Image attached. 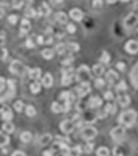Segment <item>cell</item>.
Returning a JSON list of instances; mask_svg holds the SVG:
<instances>
[{
    "label": "cell",
    "mask_w": 138,
    "mask_h": 156,
    "mask_svg": "<svg viewBox=\"0 0 138 156\" xmlns=\"http://www.w3.org/2000/svg\"><path fill=\"white\" fill-rule=\"evenodd\" d=\"M106 80L108 81V83H110V84H113V83H115L117 80H118V73H117L115 70H113V69H110V70H108L107 72H106Z\"/></svg>",
    "instance_id": "2e32d148"
},
{
    "label": "cell",
    "mask_w": 138,
    "mask_h": 156,
    "mask_svg": "<svg viewBox=\"0 0 138 156\" xmlns=\"http://www.w3.org/2000/svg\"><path fill=\"white\" fill-rule=\"evenodd\" d=\"M88 107V102H79L76 105V109H78L79 111H86L87 108Z\"/></svg>",
    "instance_id": "d590c367"
},
{
    "label": "cell",
    "mask_w": 138,
    "mask_h": 156,
    "mask_svg": "<svg viewBox=\"0 0 138 156\" xmlns=\"http://www.w3.org/2000/svg\"><path fill=\"white\" fill-rule=\"evenodd\" d=\"M73 62V58L72 57H67V58H65L64 60H62V62L61 63L63 65H71V63Z\"/></svg>",
    "instance_id": "bcb514c9"
},
{
    "label": "cell",
    "mask_w": 138,
    "mask_h": 156,
    "mask_svg": "<svg viewBox=\"0 0 138 156\" xmlns=\"http://www.w3.org/2000/svg\"><path fill=\"white\" fill-rule=\"evenodd\" d=\"M75 90L79 98L86 97V96L91 92V85L88 82H82L79 86L75 88Z\"/></svg>",
    "instance_id": "ba28073f"
},
{
    "label": "cell",
    "mask_w": 138,
    "mask_h": 156,
    "mask_svg": "<svg viewBox=\"0 0 138 156\" xmlns=\"http://www.w3.org/2000/svg\"><path fill=\"white\" fill-rule=\"evenodd\" d=\"M93 6L95 8H98V7L102 6V0H93Z\"/></svg>",
    "instance_id": "f5cc1de1"
},
{
    "label": "cell",
    "mask_w": 138,
    "mask_h": 156,
    "mask_svg": "<svg viewBox=\"0 0 138 156\" xmlns=\"http://www.w3.org/2000/svg\"><path fill=\"white\" fill-rule=\"evenodd\" d=\"M59 128L62 131L63 133L68 135V134H71L73 133V131L75 130L76 126L75 124L72 122V120H63V121L59 124Z\"/></svg>",
    "instance_id": "52a82bcc"
},
{
    "label": "cell",
    "mask_w": 138,
    "mask_h": 156,
    "mask_svg": "<svg viewBox=\"0 0 138 156\" xmlns=\"http://www.w3.org/2000/svg\"><path fill=\"white\" fill-rule=\"evenodd\" d=\"M112 106H113L112 104H107L105 105L104 110L107 112V113H111V111H112Z\"/></svg>",
    "instance_id": "9f6ffc18"
},
{
    "label": "cell",
    "mask_w": 138,
    "mask_h": 156,
    "mask_svg": "<svg viewBox=\"0 0 138 156\" xmlns=\"http://www.w3.org/2000/svg\"><path fill=\"white\" fill-rule=\"evenodd\" d=\"M137 24H138V8H135L123 20V26L126 29H131Z\"/></svg>",
    "instance_id": "3957f363"
},
{
    "label": "cell",
    "mask_w": 138,
    "mask_h": 156,
    "mask_svg": "<svg viewBox=\"0 0 138 156\" xmlns=\"http://www.w3.org/2000/svg\"><path fill=\"white\" fill-rule=\"evenodd\" d=\"M26 44L27 48H33L34 47V43H33V41H32V39H31V38L27 39L26 42Z\"/></svg>",
    "instance_id": "db71d44e"
},
{
    "label": "cell",
    "mask_w": 138,
    "mask_h": 156,
    "mask_svg": "<svg viewBox=\"0 0 138 156\" xmlns=\"http://www.w3.org/2000/svg\"><path fill=\"white\" fill-rule=\"evenodd\" d=\"M109 149L105 146H100L96 151V156H109Z\"/></svg>",
    "instance_id": "d6a6232c"
},
{
    "label": "cell",
    "mask_w": 138,
    "mask_h": 156,
    "mask_svg": "<svg viewBox=\"0 0 138 156\" xmlns=\"http://www.w3.org/2000/svg\"><path fill=\"white\" fill-rule=\"evenodd\" d=\"M23 5V0H15V1L13 2V7H14V8L20 9Z\"/></svg>",
    "instance_id": "c3c4849f"
},
{
    "label": "cell",
    "mask_w": 138,
    "mask_h": 156,
    "mask_svg": "<svg viewBox=\"0 0 138 156\" xmlns=\"http://www.w3.org/2000/svg\"><path fill=\"white\" fill-rule=\"evenodd\" d=\"M66 49L69 50L70 52H78L80 49V46L78 43H69L66 46Z\"/></svg>",
    "instance_id": "8d00e7d4"
},
{
    "label": "cell",
    "mask_w": 138,
    "mask_h": 156,
    "mask_svg": "<svg viewBox=\"0 0 138 156\" xmlns=\"http://www.w3.org/2000/svg\"><path fill=\"white\" fill-rule=\"evenodd\" d=\"M55 19L58 23L61 24H66L67 23V15L64 12H58L55 14Z\"/></svg>",
    "instance_id": "484cf974"
},
{
    "label": "cell",
    "mask_w": 138,
    "mask_h": 156,
    "mask_svg": "<svg viewBox=\"0 0 138 156\" xmlns=\"http://www.w3.org/2000/svg\"><path fill=\"white\" fill-rule=\"evenodd\" d=\"M72 122L75 124L76 127H81V126L83 125L84 120H83L82 117H81L80 114H75V115L72 117Z\"/></svg>",
    "instance_id": "f546056e"
},
{
    "label": "cell",
    "mask_w": 138,
    "mask_h": 156,
    "mask_svg": "<svg viewBox=\"0 0 138 156\" xmlns=\"http://www.w3.org/2000/svg\"><path fill=\"white\" fill-rule=\"evenodd\" d=\"M125 133H126V128L123 125H120L113 128L110 132V135L114 141H121L123 137L125 136Z\"/></svg>",
    "instance_id": "8992f818"
},
{
    "label": "cell",
    "mask_w": 138,
    "mask_h": 156,
    "mask_svg": "<svg viewBox=\"0 0 138 156\" xmlns=\"http://www.w3.org/2000/svg\"><path fill=\"white\" fill-rule=\"evenodd\" d=\"M41 76V69L40 68H32V69H28V77L30 79L37 80Z\"/></svg>",
    "instance_id": "44dd1931"
},
{
    "label": "cell",
    "mask_w": 138,
    "mask_h": 156,
    "mask_svg": "<svg viewBox=\"0 0 138 156\" xmlns=\"http://www.w3.org/2000/svg\"><path fill=\"white\" fill-rule=\"evenodd\" d=\"M53 82H54V80H53V76L51 75V73H46L44 77L42 78V85L46 88L52 87Z\"/></svg>",
    "instance_id": "d6986e66"
},
{
    "label": "cell",
    "mask_w": 138,
    "mask_h": 156,
    "mask_svg": "<svg viewBox=\"0 0 138 156\" xmlns=\"http://www.w3.org/2000/svg\"><path fill=\"white\" fill-rule=\"evenodd\" d=\"M0 115H1V118L5 121H11L13 119V111L12 109L9 107V106L4 105L0 108Z\"/></svg>",
    "instance_id": "30bf717a"
},
{
    "label": "cell",
    "mask_w": 138,
    "mask_h": 156,
    "mask_svg": "<svg viewBox=\"0 0 138 156\" xmlns=\"http://www.w3.org/2000/svg\"><path fill=\"white\" fill-rule=\"evenodd\" d=\"M129 80L131 82L132 86L138 90V63L132 67V69L129 72Z\"/></svg>",
    "instance_id": "9c48e42d"
},
{
    "label": "cell",
    "mask_w": 138,
    "mask_h": 156,
    "mask_svg": "<svg viewBox=\"0 0 138 156\" xmlns=\"http://www.w3.org/2000/svg\"><path fill=\"white\" fill-rule=\"evenodd\" d=\"M2 53H3V57H2V59L5 61L6 58H7V56H8V51H7V49H2Z\"/></svg>",
    "instance_id": "91938a15"
},
{
    "label": "cell",
    "mask_w": 138,
    "mask_h": 156,
    "mask_svg": "<svg viewBox=\"0 0 138 156\" xmlns=\"http://www.w3.org/2000/svg\"><path fill=\"white\" fill-rule=\"evenodd\" d=\"M62 78H61V84L63 86H67L72 83L73 80V73H62Z\"/></svg>",
    "instance_id": "7402d4cb"
},
{
    "label": "cell",
    "mask_w": 138,
    "mask_h": 156,
    "mask_svg": "<svg viewBox=\"0 0 138 156\" xmlns=\"http://www.w3.org/2000/svg\"><path fill=\"white\" fill-rule=\"evenodd\" d=\"M93 73L95 74V75L100 76V75H102V74L104 73V66L101 65L100 63H97V65H93Z\"/></svg>",
    "instance_id": "83f0119b"
},
{
    "label": "cell",
    "mask_w": 138,
    "mask_h": 156,
    "mask_svg": "<svg viewBox=\"0 0 138 156\" xmlns=\"http://www.w3.org/2000/svg\"><path fill=\"white\" fill-rule=\"evenodd\" d=\"M52 111L55 113H59L62 111V105L58 102H54L52 104Z\"/></svg>",
    "instance_id": "836d02e7"
},
{
    "label": "cell",
    "mask_w": 138,
    "mask_h": 156,
    "mask_svg": "<svg viewBox=\"0 0 138 156\" xmlns=\"http://www.w3.org/2000/svg\"><path fill=\"white\" fill-rule=\"evenodd\" d=\"M55 151L53 149H48L43 152V156H54Z\"/></svg>",
    "instance_id": "11a10c76"
},
{
    "label": "cell",
    "mask_w": 138,
    "mask_h": 156,
    "mask_svg": "<svg viewBox=\"0 0 138 156\" xmlns=\"http://www.w3.org/2000/svg\"><path fill=\"white\" fill-rule=\"evenodd\" d=\"M117 68H118L119 70H121V71H123V70L126 69V63H123L122 62H120L117 63Z\"/></svg>",
    "instance_id": "816d5d0a"
},
{
    "label": "cell",
    "mask_w": 138,
    "mask_h": 156,
    "mask_svg": "<svg viewBox=\"0 0 138 156\" xmlns=\"http://www.w3.org/2000/svg\"><path fill=\"white\" fill-rule=\"evenodd\" d=\"M134 4H138V0H132Z\"/></svg>",
    "instance_id": "6125c7cd"
},
{
    "label": "cell",
    "mask_w": 138,
    "mask_h": 156,
    "mask_svg": "<svg viewBox=\"0 0 138 156\" xmlns=\"http://www.w3.org/2000/svg\"><path fill=\"white\" fill-rule=\"evenodd\" d=\"M88 104L90 108H97L102 104V100L99 97H97V96L91 97L90 100L88 101Z\"/></svg>",
    "instance_id": "5bb4252c"
},
{
    "label": "cell",
    "mask_w": 138,
    "mask_h": 156,
    "mask_svg": "<svg viewBox=\"0 0 138 156\" xmlns=\"http://www.w3.org/2000/svg\"><path fill=\"white\" fill-rule=\"evenodd\" d=\"M50 14H51V8L48 6L47 3L44 2L43 4H42V6L40 7V9H39V15L48 17Z\"/></svg>",
    "instance_id": "603a6c76"
},
{
    "label": "cell",
    "mask_w": 138,
    "mask_h": 156,
    "mask_svg": "<svg viewBox=\"0 0 138 156\" xmlns=\"http://www.w3.org/2000/svg\"><path fill=\"white\" fill-rule=\"evenodd\" d=\"M8 21H9L10 24H16L17 22H18V16H16V15H11V16H9V17H8Z\"/></svg>",
    "instance_id": "f907efd6"
},
{
    "label": "cell",
    "mask_w": 138,
    "mask_h": 156,
    "mask_svg": "<svg viewBox=\"0 0 138 156\" xmlns=\"http://www.w3.org/2000/svg\"><path fill=\"white\" fill-rule=\"evenodd\" d=\"M91 69L90 67L86 65H80L79 68L77 69L76 71V75H75V79L78 82L82 83V82H90V80L91 79Z\"/></svg>",
    "instance_id": "7a4b0ae2"
},
{
    "label": "cell",
    "mask_w": 138,
    "mask_h": 156,
    "mask_svg": "<svg viewBox=\"0 0 138 156\" xmlns=\"http://www.w3.org/2000/svg\"><path fill=\"white\" fill-rule=\"evenodd\" d=\"M69 15H70V17H71V19H73L74 21H76V22H81V21L83 20V18H84L83 12L81 11L80 9H77V8L72 9L71 11H70Z\"/></svg>",
    "instance_id": "4fadbf2b"
},
{
    "label": "cell",
    "mask_w": 138,
    "mask_h": 156,
    "mask_svg": "<svg viewBox=\"0 0 138 156\" xmlns=\"http://www.w3.org/2000/svg\"><path fill=\"white\" fill-rule=\"evenodd\" d=\"M52 139H53V137L51 134H48V133L44 134V135H42L40 137V139H39V143H40V145H42V146H46V145H48L51 143Z\"/></svg>",
    "instance_id": "ffe728a7"
},
{
    "label": "cell",
    "mask_w": 138,
    "mask_h": 156,
    "mask_svg": "<svg viewBox=\"0 0 138 156\" xmlns=\"http://www.w3.org/2000/svg\"><path fill=\"white\" fill-rule=\"evenodd\" d=\"M67 31H68L69 33H75L76 32V26H74L73 24H67Z\"/></svg>",
    "instance_id": "681fc988"
},
{
    "label": "cell",
    "mask_w": 138,
    "mask_h": 156,
    "mask_svg": "<svg viewBox=\"0 0 138 156\" xmlns=\"http://www.w3.org/2000/svg\"><path fill=\"white\" fill-rule=\"evenodd\" d=\"M55 2H58V3H61V2H63V0H55Z\"/></svg>",
    "instance_id": "be15d7a7"
},
{
    "label": "cell",
    "mask_w": 138,
    "mask_h": 156,
    "mask_svg": "<svg viewBox=\"0 0 138 156\" xmlns=\"http://www.w3.org/2000/svg\"><path fill=\"white\" fill-rule=\"evenodd\" d=\"M9 141H10V138L7 136L6 134L0 131V147L5 146V145L9 143Z\"/></svg>",
    "instance_id": "4316f807"
},
{
    "label": "cell",
    "mask_w": 138,
    "mask_h": 156,
    "mask_svg": "<svg viewBox=\"0 0 138 156\" xmlns=\"http://www.w3.org/2000/svg\"><path fill=\"white\" fill-rule=\"evenodd\" d=\"M125 49L127 53L129 54H137L138 53V41L136 40H129L126 42V44L125 46Z\"/></svg>",
    "instance_id": "8fae6325"
},
{
    "label": "cell",
    "mask_w": 138,
    "mask_h": 156,
    "mask_svg": "<svg viewBox=\"0 0 138 156\" xmlns=\"http://www.w3.org/2000/svg\"><path fill=\"white\" fill-rule=\"evenodd\" d=\"M59 99L63 102H72L75 100V96H74L71 92H68V91H64L59 95Z\"/></svg>",
    "instance_id": "e0dca14e"
},
{
    "label": "cell",
    "mask_w": 138,
    "mask_h": 156,
    "mask_svg": "<svg viewBox=\"0 0 138 156\" xmlns=\"http://www.w3.org/2000/svg\"><path fill=\"white\" fill-rule=\"evenodd\" d=\"M127 89V86H126V83L125 82V81H121L118 85L116 86V90L118 93H120V92H123L126 91Z\"/></svg>",
    "instance_id": "ab89813d"
},
{
    "label": "cell",
    "mask_w": 138,
    "mask_h": 156,
    "mask_svg": "<svg viewBox=\"0 0 138 156\" xmlns=\"http://www.w3.org/2000/svg\"><path fill=\"white\" fill-rule=\"evenodd\" d=\"M127 153H129V151L125 145H117L113 149L114 156H127Z\"/></svg>",
    "instance_id": "9a60e30c"
},
{
    "label": "cell",
    "mask_w": 138,
    "mask_h": 156,
    "mask_svg": "<svg viewBox=\"0 0 138 156\" xmlns=\"http://www.w3.org/2000/svg\"><path fill=\"white\" fill-rule=\"evenodd\" d=\"M66 50V46L63 43H58V45L55 46V51L58 52V55H62L64 54V52Z\"/></svg>",
    "instance_id": "74e56055"
},
{
    "label": "cell",
    "mask_w": 138,
    "mask_h": 156,
    "mask_svg": "<svg viewBox=\"0 0 138 156\" xmlns=\"http://www.w3.org/2000/svg\"><path fill=\"white\" fill-rule=\"evenodd\" d=\"M105 85V81L102 79V78H97L96 80L94 81V86L97 88V89H100Z\"/></svg>",
    "instance_id": "ee69618b"
},
{
    "label": "cell",
    "mask_w": 138,
    "mask_h": 156,
    "mask_svg": "<svg viewBox=\"0 0 138 156\" xmlns=\"http://www.w3.org/2000/svg\"><path fill=\"white\" fill-rule=\"evenodd\" d=\"M96 115H94L93 113H88L86 112V116H84L83 120L88 124H93L96 121Z\"/></svg>",
    "instance_id": "d4e9b609"
},
{
    "label": "cell",
    "mask_w": 138,
    "mask_h": 156,
    "mask_svg": "<svg viewBox=\"0 0 138 156\" xmlns=\"http://www.w3.org/2000/svg\"><path fill=\"white\" fill-rule=\"evenodd\" d=\"M100 62L103 63H108L110 62V55H109L106 51L102 52V55L100 57Z\"/></svg>",
    "instance_id": "f35d334b"
},
{
    "label": "cell",
    "mask_w": 138,
    "mask_h": 156,
    "mask_svg": "<svg viewBox=\"0 0 138 156\" xmlns=\"http://www.w3.org/2000/svg\"><path fill=\"white\" fill-rule=\"evenodd\" d=\"M2 129L7 134H12L14 132V130H15V126L10 121H5V123L2 125Z\"/></svg>",
    "instance_id": "cb8c5ba5"
},
{
    "label": "cell",
    "mask_w": 138,
    "mask_h": 156,
    "mask_svg": "<svg viewBox=\"0 0 138 156\" xmlns=\"http://www.w3.org/2000/svg\"><path fill=\"white\" fill-rule=\"evenodd\" d=\"M108 3H115V2H117L118 0H106Z\"/></svg>",
    "instance_id": "94428289"
},
{
    "label": "cell",
    "mask_w": 138,
    "mask_h": 156,
    "mask_svg": "<svg viewBox=\"0 0 138 156\" xmlns=\"http://www.w3.org/2000/svg\"><path fill=\"white\" fill-rule=\"evenodd\" d=\"M104 99L105 100H107V101H111L114 99V95H113V93L111 91H107V92H105L104 93Z\"/></svg>",
    "instance_id": "7dc6e473"
},
{
    "label": "cell",
    "mask_w": 138,
    "mask_h": 156,
    "mask_svg": "<svg viewBox=\"0 0 138 156\" xmlns=\"http://www.w3.org/2000/svg\"><path fill=\"white\" fill-rule=\"evenodd\" d=\"M137 113L133 109H129V110L123 111L119 116V123L126 128L132 127L136 122Z\"/></svg>",
    "instance_id": "6da1fadb"
},
{
    "label": "cell",
    "mask_w": 138,
    "mask_h": 156,
    "mask_svg": "<svg viewBox=\"0 0 138 156\" xmlns=\"http://www.w3.org/2000/svg\"><path fill=\"white\" fill-rule=\"evenodd\" d=\"M20 139V141H23V143H29V141H31V139H32V135H31L30 132L26 131V132L22 133Z\"/></svg>",
    "instance_id": "f1b7e54d"
},
{
    "label": "cell",
    "mask_w": 138,
    "mask_h": 156,
    "mask_svg": "<svg viewBox=\"0 0 138 156\" xmlns=\"http://www.w3.org/2000/svg\"><path fill=\"white\" fill-rule=\"evenodd\" d=\"M37 43L39 45H43L45 43V39H44L43 36H42V35H40V36L37 37Z\"/></svg>",
    "instance_id": "680465c9"
},
{
    "label": "cell",
    "mask_w": 138,
    "mask_h": 156,
    "mask_svg": "<svg viewBox=\"0 0 138 156\" xmlns=\"http://www.w3.org/2000/svg\"><path fill=\"white\" fill-rule=\"evenodd\" d=\"M30 91L32 92L33 94H37L41 91V84L38 82V81H35L32 84L30 85Z\"/></svg>",
    "instance_id": "1f68e13d"
},
{
    "label": "cell",
    "mask_w": 138,
    "mask_h": 156,
    "mask_svg": "<svg viewBox=\"0 0 138 156\" xmlns=\"http://www.w3.org/2000/svg\"><path fill=\"white\" fill-rule=\"evenodd\" d=\"M26 113L27 116L29 117H33L36 115V109L33 105H27L26 106Z\"/></svg>",
    "instance_id": "e575fe53"
},
{
    "label": "cell",
    "mask_w": 138,
    "mask_h": 156,
    "mask_svg": "<svg viewBox=\"0 0 138 156\" xmlns=\"http://www.w3.org/2000/svg\"><path fill=\"white\" fill-rule=\"evenodd\" d=\"M31 24L29 21L27 19H23L22 23H20V36H24L28 33V31L30 30Z\"/></svg>",
    "instance_id": "7c38bea8"
},
{
    "label": "cell",
    "mask_w": 138,
    "mask_h": 156,
    "mask_svg": "<svg viewBox=\"0 0 138 156\" xmlns=\"http://www.w3.org/2000/svg\"><path fill=\"white\" fill-rule=\"evenodd\" d=\"M93 143H87L86 145L84 146L83 148V151H85L86 153H91V152H93Z\"/></svg>",
    "instance_id": "7bdbcfd3"
},
{
    "label": "cell",
    "mask_w": 138,
    "mask_h": 156,
    "mask_svg": "<svg viewBox=\"0 0 138 156\" xmlns=\"http://www.w3.org/2000/svg\"><path fill=\"white\" fill-rule=\"evenodd\" d=\"M24 14H26V16L28 17V18H33L37 15V12L35 11V10L33 8H30V7H28V8L26 10V12H24Z\"/></svg>",
    "instance_id": "60d3db41"
},
{
    "label": "cell",
    "mask_w": 138,
    "mask_h": 156,
    "mask_svg": "<svg viewBox=\"0 0 138 156\" xmlns=\"http://www.w3.org/2000/svg\"><path fill=\"white\" fill-rule=\"evenodd\" d=\"M118 102L123 107H126L130 104V98L129 95L126 94H120L118 96Z\"/></svg>",
    "instance_id": "ac0fdd59"
},
{
    "label": "cell",
    "mask_w": 138,
    "mask_h": 156,
    "mask_svg": "<svg viewBox=\"0 0 138 156\" xmlns=\"http://www.w3.org/2000/svg\"><path fill=\"white\" fill-rule=\"evenodd\" d=\"M10 71H11L13 74H17V75H23L24 73V70H26V66H24L22 63L20 61H13L10 65Z\"/></svg>",
    "instance_id": "5b68a950"
},
{
    "label": "cell",
    "mask_w": 138,
    "mask_h": 156,
    "mask_svg": "<svg viewBox=\"0 0 138 156\" xmlns=\"http://www.w3.org/2000/svg\"><path fill=\"white\" fill-rule=\"evenodd\" d=\"M14 108L17 112H22L23 108V102L22 101H17L15 104H14Z\"/></svg>",
    "instance_id": "b9f144b4"
},
{
    "label": "cell",
    "mask_w": 138,
    "mask_h": 156,
    "mask_svg": "<svg viewBox=\"0 0 138 156\" xmlns=\"http://www.w3.org/2000/svg\"><path fill=\"white\" fill-rule=\"evenodd\" d=\"M97 135V130L93 126H86L81 130V137L86 141H91L94 139Z\"/></svg>",
    "instance_id": "277c9868"
},
{
    "label": "cell",
    "mask_w": 138,
    "mask_h": 156,
    "mask_svg": "<svg viewBox=\"0 0 138 156\" xmlns=\"http://www.w3.org/2000/svg\"><path fill=\"white\" fill-rule=\"evenodd\" d=\"M6 84H7V82H6V80L4 79V78L0 77V94L4 91L5 87H6Z\"/></svg>",
    "instance_id": "f6af8a7d"
},
{
    "label": "cell",
    "mask_w": 138,
    "mask_h": 156,
    "mask_svg": "<svg viewBox=\"0 0 138 156\" xmlns=\"http://www.w3.org/2000/svg\"><path fill=\"white\" fill-rule=\"evenodd\" d=\"M12 156H26V153L23 151H20V150H16L15 152H13V154Z\"/></svg>",
    "instance_id": "6f0895ef"
},
{
    "label": "cell",
    "mask_w": 138,
    "mask_h": 156,
    "mask_svg": "<svg viewBox=\"0 0 138 156\" xmlns=\"http://www.w3.org/2000/svg\"><path fill=\"white\" fill-rule=\"evenodd\" d=\"M54 55H55L54 50H52V49H45V50L42 51V56H43V58L46 59V60L53 59Z\"/></svg>",
    "instance_id": "4dcf8cb0"
},
{
    "label": "cell",
    "mask_w": 138,
    "mask_h": 156,
    "mask_svg": "<svg viewBox=\"0 0 138 156\" xmlns=\"http://www.w3.org/2000/svg\"><path fill=\"white\" fill-rule=\"evenodd\" d=\"M2 17H3V12H2V11H0V19H1Z\"/></svg>",
    "instance_id": "e7e4bbea"
}]
</instances>
